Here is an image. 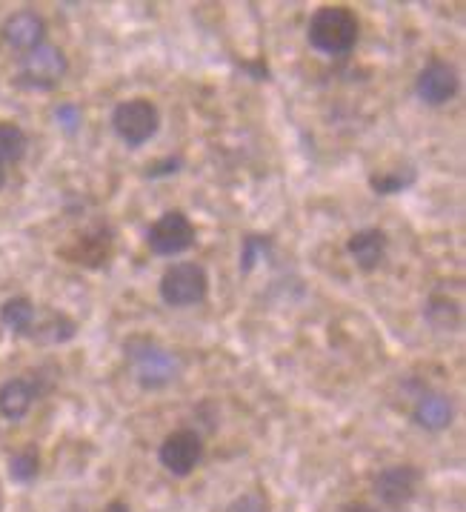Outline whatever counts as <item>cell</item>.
I'll return each mask as SVG.
<instances>
[{"label":"cell","mask_w":466,"mask_h":512,"mask_svg":"<svg viewBox=\"0 0 466 512\" xmlns=\"http://www.w3.org/2000/svg\"><path fill=\"white\" fill-rule=\"evenodd\" d=\"M123 352H126V361L132 364L135 381L143 390H163L181 378V358L152 338L135 335L123 344Z\"/></svg>","instance_id":"cell-1"},{"label":"cell","mask_w":466,"mask_h":512,"mask_svg":"<svg viewBox=\"0 0 466 512\" xmlns=\"http://www.w3.org/2000/svg\"><path fill=\"white\" fill-rule=\"evenodd\" d=\"M358 35H361L358 15L346 6H324L309 18L306 26V38L312 49L324 52L329 58L349 55L358 43Z\"/></svg>","instance_id":"cell-2"},{"label":"cell","mask_w":466,"mask_h":512,"mask_svg":"<svg viewBox=\"0 0 466 512\" xmlns=\"http://www.w3.org/2000/svg\"><path fill=\"white\" fill-rule=\"evenodd\" d=\"M161 112L149 98H129L112 109V129L123 144L138 149L158 135Z\"/></svg>","instance_id":"cell-3"},{"label":"cell","mask_w":466,"mask_h":512,"mask_svg":"<svg viewBox=\"0 0 466 512\" xmlns=\"http://www.w3.org/2000/svg\"><path fill=\"white\" fill-rule=\"evenodd\" d=\"M158 292H161V301L166 307H195V304H201L203 298H206V292H209V275L195 261L172 264L161 275Z\"/></svg>","instance_id":"cell-4"},{"label":"cell","mask_w":466,"mask_h":512,"mask_svg":"<svg viewBox=\"0 0 466 512\" xmlns=\"http://www.w3.org/2000/svg\"><path fill=\"white\" fill-rule=\"evenodd\" d=\"M69 69V61L63 55V49L52 46V43H41L38 49L26 52L21 61V72L15 83L23 89H32V92H49L63 81Z\"/></svg>","instance_id":"cell-5"},{"label":"cell","mask_w":466,"mask_h":512,"mask_svg":"<svg viewBox=\"0 0 466 512\" xmlns=\"http://www.w3.org/2000/svg\"><path fill=\"white\" fill-rule=\"evenodd\" d=\"M52 378H46V369H35L29 375L12 378L0 387V415L9 421H21L41 401L46 392L52 390Z\"/></svg>","instance_id":"cell-6"},{"label":"cell","mask_w":466,"mask_h":512,"mask_svg":"<svg viewBox=\"0 0 466 512\" xmlns=\"http://www.w3.org/2000/svg\"><path fill=\"white\" fill-rule=\"evenodd\" d=\"M146 244L161 258H175V255H183L186 249H192V244H195V226L178 209L163 212L161 218L149 226Z\"/></svg>","instance_id":"cell-7"},{"label":"cell","mask_w":466,"mask_h":512,"mask_svg":"<svg viewBox=\"0 0 466 512\" xmlns=\"http://www.w3.org/2000/svg\"><path fill=\"white\" fill-rule=\"evenodd\" d=\"M163 470L172 472L175 478H186L198 470L203 458V438L198 430H175L163 438L161 450H158Z\"/></svg>","instance_id":"cell-8"},{"label":"cell","mask_w":466,"mask_h":512,"mask_svg":"<svg viewBox=\"0 0 466 512\" xmlns=\"http://www.w3.org/2000/svg\"><path fill=\"white\" fill-rule=\"evenodd\" d=\"M418 484H421V472L415 470V467H409V464H398V467H386V470L375 475L372 492H375V498L384 507L401 510V507H406L415 498Z\"/></svg>","instance_id":"cell-9"},{"label":"cell","mask_w":466,"mask_h":512,"mask_svg":"<svg viewBox=\"0 0 466 512\" xmlns=\"http://www.w3.org/2000/svg\"><path fill=\"white\" fill-rule=\"evenodd\" d=\"M415 95L426 106H444L458 95V72L446 61H429L415 78Z\"/></svg>","instance_id":"cell-10"},{"label":"cell","mask_w":466,"mask_h":512,"mask_svg":"<svg viewBox=\"0 0 466 512\" xmlns=\"http://www.w3.org/2000/svg\"><path fill=\"white\" fill-rule=\"evenodd\" d=\"M0 35H3L6 46H12L15 52L26 55L32 49H38L41 43H46V21L32 9H21V12L6 18Z\"/></svg>","instance_id":"cell-11"},{"label":"cell","mask_w":466,"mask_h":512,"mask_svg":"<svg viewBox=\"0 0 466 512\" xmlns=\"http://www.w3.org/2000/svg\"><path fill=\"white\" fill-rule=\"evenodd\" d=\"M61 255L66 261H72L75 267H103L109 261V255H112V232L109 229H92L83 238H78L69 249H63Z\"/></svg>","instance_id":"cell-12"},{"label":"cell","mask_w":466,"mask_h":512,"mask_svg":"<svg viewBox=\"0 0 466 512\" xmlns=\"http://www.w3.org/2000/svg\"><path fill=\"white\" fill-rule=\"evenodd\" d=\"M386 246H389V238H386L384 229H378V226L361 229V232H355L346 241V249H349L355 267L364 269V272H372V269H378L384 264Z\"/></svg>","instance_id":"cell-13"},{"label":"cell","mask_w":466,"mask_h":512,"mask_svg":"<svg viewBox=\"0 0 466 512\" xmlns=\"http://www.w3.org/2000/svg\"><path fill=\"white\" fill-rule=\"evenodd\" d=\"M452 418H455V407H452V398L444 392H421L415 407H412V421L421 430L441 432L452 424Z\"/></svg>","instance_id":"cell-14"},{"label":"cell","mask_w":466,"mask_h":512,"mask_svg":"<svg viewBox=\"0 0 466 512\" xmlns=\"http://www.w3.org/2000/svg\"><path fill=\"white\" fill-rule=\"evenodd\" d=\"M35 321H38V309H35V304H32L29 298H23V295L9 298V301L0 307V324L6 329H12V332L21 335V338H29V335H32Z\"/></svg>","instance_id":"cell-15"},{"label":"cell","mask_w":466,"mask_h":512,"mask_svg":"<svg viewBox=\"0 0 466 512\" xmlns=\"http://www.w3.org/2000/svg\"><path fill=\"white\" fill-rule=\"evenodd\" d=\"M78 335V324L63 315V312H49L46 318H38L35 321V329H32V341H41V344H66Z\"/></svg>","instance_id":"cell-16"},{"label":"cell","mask_w":466,"mask_h":512,"mask_svg":"<svg viewBox=\"0 0 466 512\" xmlns=\"http://www.w3.org/2000/svg\"><path fill=\"white\" fill-rule=\"evenodd\" d=\"M26 149H29V138L21 126L12 121H0V166L6 169L23 161Z\"/></svg>","instance_id":"cell-17"},{"label":"cell","mask_w":466,"mask_h":512,"mask_svg":"<svg viewBox=\"0 0 466 512\" xmlns=\"http://www.w3.org/2000/svg\"><path fill=\"white\" fill-rule=\"evenodd\" d=\"M415 178H418V172L412 166L392 169V172H372L369 175V189L375 195H398V192H404V189L415 184Z\"/></svg>","instance_id":"cell-18"},{"label":"cell","mask_w":466,"mask_h":512,"mask_svg":"<svg viewBox=\"0 0 466 512\" xmlns=\"http://www.w3.org/2000/svg\"><path fill=\"white\" fill-rule=\"evenodd\" d=\"M426 321L435 329H455L461 324V309L446 295H432L426 304Z\"/></svg>","instance_id":"cell-19"},{"label":"cell","mask_w":466,"mask_h":512,"mask_svg":"<svg viewBox=\"0 0 466 512\" xmlns=\"http://www.w3.org/2000/svg\"><path fill=\"white\" fill-rule=\"evenodd\" d=\"M38 472H41V455H38L35 447H23L21 452H15V455L9 458V475H12L15 481H21V484L35 481Z\"/></svg>","instance_id":"cell-20"},{"label":"cell","mask_w":466,"mask_h":512,"mask_svg":"<svg viewBox=\"0 0 466 512\" xmlns=\"http://www.w3.org/2000/svg\"><path fill=\"white\" fill-rule=\"evenodd\" d=\"M269 249H272V241L269 238H264V235H249L244 241V249H241V272H252L255 269V264L264 258V255H269Z\"/></svg>","instance_id":"cell-21"},{"label":"cell","mask_w":466,"mask_h":512,"mask_svg":"<svg viewBox=\"0 0 466 512\" xmlns=\"http://www.w3.org/2000/svg\"><path fill=\"white\" fill-rule=\"evenodd\" d=\"M272 501L264 490H249L244 495H238L235 501H229V507L223 512H269Z\"/></svg>","instance_id":"cell-22"},{"label":"cell","mask_w":466,"mask_h":512,"mask_svg":"<svg viewBox=\"0 0 466 512\" xmlns=\"http://www.w3.org/2000/svg\"><path fill=\"white\" fill-rule=\"evenodd\" d=\"M55 118H58V123H61L66 132H75L78 123H81V109H78L75 103H61V106L55 109Z\"/></svg>","instance_id":"cell-23"},{"label":"cell","mask_w":466,"mask_h":512,"mask_svg":"<svg viewBox=\"0 0 466 512\" xmlns=\"http://www.w3.org/2000/svg\"><path fill=\"white\" fill-rule=\"evenodd\" d=\"M181 158H163L158 164L146 166V178H163V175H175L181 169Z\"/></svg>","instance_id":"cell-24"},{"label":"cell","mask_w":466,"mask_h":512,"mask_svg":"<svg viewBox=\"0 0 466 512\" xmlns=\"http://www.w3.org/2000/svg\"><path fill=\"white\" fill-rule=\"evenodd\" d=\"M103 512H132V507H129L126 501H112V504H109Z\"/></svg>","instance_id":"cell-25"},{"label":"cell","mask_w":466,"mask_h":512,"mask_svg":"<svg viewBox=\"0 0 466 512\" xmlns=\"http://www.w3.org/2000/svg\"><path fill=\"white\" fill-rule=\"evenodd\" d=\"M344 512H378V510H372V507H366V504H349V507H344Z\"/></svg>","instance_id":"cell-26"},{"label":"cell","mask_w":466,"mask_h":512,"mask_svg":"<svg viewBox=\"0 0 466 512\" xmlns=\"http://www.w3.org/2000/svg\"><path fill=\"white\" fill-rule=\"evenodd\" d=\"M3 186H6V169L0 166V189H3Z\"/></svg>","instance_id":"cell-27"}]
</instances>
